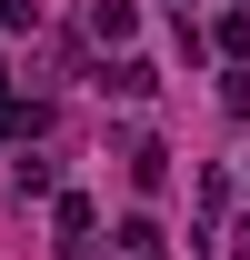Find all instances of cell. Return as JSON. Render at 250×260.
I'll return each instance as SVG.
<instances>
[{"mask_svg":"<svg viewBox=\"0 0 250 260\" xmlns=\"http://www.w3.org/2000/svg\"><path fill=\"white\" fill-rule=\"evenodd\" d=\"M90 30H100V40H130V30H140V10H130V0H100V10H90Z\"/></svg>","mask_w":250,"mask_h":260,"instance_id":"6da1fadb","label":"cell"},{"mask_svg":"<svg viewBox=\"0 0 250 260\" xmlns=\"http://www.w3.org/2000/svg\"><path fill=\"white\" fill-rule=\"evenodd\" d=\"M110 90H120V100H150V90H160V70H150V60H120V70H110Z\"/></svg>","mask_w":250,"mask_h":260,"instance_id":"7a4b0ae2","label":"cell"},{"mask_svg":"<svg viewBox=\"0 0 250 260\" xmlns=\"http://www.w3.org/2000/svg\"><path fill=\"white\" fill-rule=\"evenodd\" d=\"M150 260H160V250H150Z\"/></svg>","mask_w":250,"mask_h":260,"instance_id":"3957f363","label":"cell"}]
</instances>
